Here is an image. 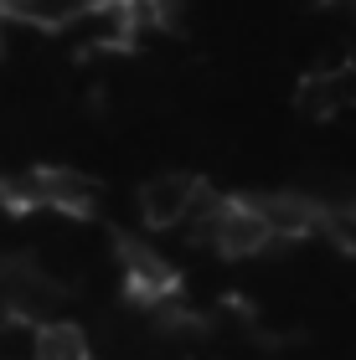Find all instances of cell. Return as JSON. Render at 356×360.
I'll return each mask as SVG.
<instances>
[{
	"label": "cell",
	"instance_id": "52a82bcc",
	"mask_svg": "<svg viewBox=\"0 0 356 360\" xmlns=\"http://www.w3.org/2000/svg\"><path fill=\"white\" fill-rule=\"evenodd\" d=\"M31 360H93V345L73 319H52L31 335Z\"/></svg>",
	"mask_w": 356,
	"mask_h": 360
},
{
	"label": "cell",
	"instance_id": "6da1fadb",
	"mask_svg": "<svg viewBox=\"0 0 356 360\" xmlns=\"http://www.w3.org/2000/svg\"><path fill=\"white\" fill-rule=\"evenodd\" d=\"M0 201L11 211H52V217H83L99 201V180L68 165H31L0 180Z\"/></svg>",
	"mask_w": 356,
	"mask_h": 360
},
{
	"label": "cell",
	"instance_id": "7a4b0ae2",
	"mask_svg": "<svg viewBox=\"0 0 356 360\" xmlns=\"http://www.w3.org/2000/svg\"><path fill=\"white\" fill-rule=\"evenodd\" d=\"M243 201H248L253 217L264 221L269 248L274 242H295V237L320 232V206L310 195H300V191H264V195H243Z\"/></svg>",
	"mask_w": 356,
	"mask_h": 360
},
{
	"label": "cell",
	"instance_id": "5b68a950",
	"mask_svg": "<svg viewBox=\"0 0 356 360\" xmlns=\"http://www.w3.org/2000/svg\"><path fill=\"white\" fill-rule=\"evenodd\" d=\"M202 175L191 170H160L140 186V217L145 226H176L181 221V211L191 206V191H197Z\"/></svg>",
	"mask_w": 356,
	"mask_h": 360
},
{
	"label": "cell",
	"instance_id": "277c9868",
	"mask_svg": "<svg viewBox=\"0 0 356 360\" xmlns=\"http://www.w3.org/2000/svg\"><path fill=\"white\" fill-rule=\"evenodd\" d=\"M83 52H114V46H129V11L124 6H78L73 21L57 31Z\"/></svg>",
	"mask_w": 356,
	"mask_h": 360
},
{
	"label": "cell",
	"instance_id": "9c48e42d",
	"mask_svg": "<svg viewBox=\"0 0 356 360\" xmlns=\"http://www.w3.org/2000/svg\"><path fill=\"white\" fill-rule=\"evenodd\" d=\"M0 52H6V21H0Z\"/></svg>",
	"mask_w": 356,
	"mask_h": 360
},
{
	"label": "cell",
	"instance_id": "8992f818",
	"mask_svg": "<svg viewBox=\"0 0 356 360\" xmlns=\"http://www.w3.org/2000/svg\"><path fill=\"white\" fill-rule=\"evenodd\" d=\"M207 242H212L222 257H258L269 248V232H264V221L253 217V206L238 195V201L222 206V217L212 221V237Z\"/></svg>",
	"mask_w": 356,
	"mask_h": 360
},
{
	"label": "cell",
	"instance_id": "ba28073f",
	"mask_svg": "<svg viewBox=\"0 0 356 360\" xmlns=\"http://www.w3.org/2000/svg\"><path fill=\"white\" fill-rule=\"evenodd\" d=\"M320 226L331 232L336 248L356 252V201H351V206H341V211H326V217H320Z\"/></svg>",
	"mask_w": 356,
	"mask_h": 360
},
{
	"label": "cell",
	"instance_id": "3957f363",
	"mask_svg": "<svg viewBox=\"0 0 356 360\" xmlns=\"http://www.w3.org/2000/svg\"><path fill=\"white\" fill-rule=\"evenodd\" d=\"M295 108L305 119H336L356 108V68L351 62H326L295 88Z\"/></svg>",
	"mask_w": 356,
	"mask_h": 360
}]
</instances>
